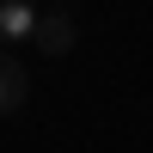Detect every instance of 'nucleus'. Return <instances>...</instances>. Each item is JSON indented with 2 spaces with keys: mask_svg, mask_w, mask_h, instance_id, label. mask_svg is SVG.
I'll list each match as a JSON object with an SVG mask.
<instances>
[{
  "mask_svg": "<svg viewBox=\"0 0 153 153\" xmlns=\"http://www.w3.org/2000/svg\"><path fill=\"white\" fill-rule=\"evenodd\" d=\"M43 55H74V43H80V25H74L68 6H49L43 19H37V37H31Z\"/></svg>",
  "mask_w": 153,
  "mask_h": 153,
  "instance_id": "obj_1",
  "label": "nucleus"
},
{
  "mask_svg": "<svg viewBox=\"0 0 153 153\" xmlns=\"http://www.w3.org/2000/svg\"><path fill=\"white\" fill-rule=\"evenodd\" d=\"M37 19H43V12H37L31 0H0V43H25V37H37Z\"/></svg>",
  "mask_w": 153,
  "mask_h": 153,
  "instance_id": "obj_2",
  "label": "nucleus"
},
{
  "mask_svg": "<svg viewBox=\"0 0 153 153\" xmlns=\"http://www.w3.org/2000/svg\"><path fill=\"white\" fill-rule=\"evenodd\" d=\"M25 98H31V80H25V68L0 49V117H12V110H25Z\"/></svg>",
  "mask_w": 153,
  "mask_h": 153,
  "instance_id": "obj_3",
  "label": "nucleus"
}]
</instances>
